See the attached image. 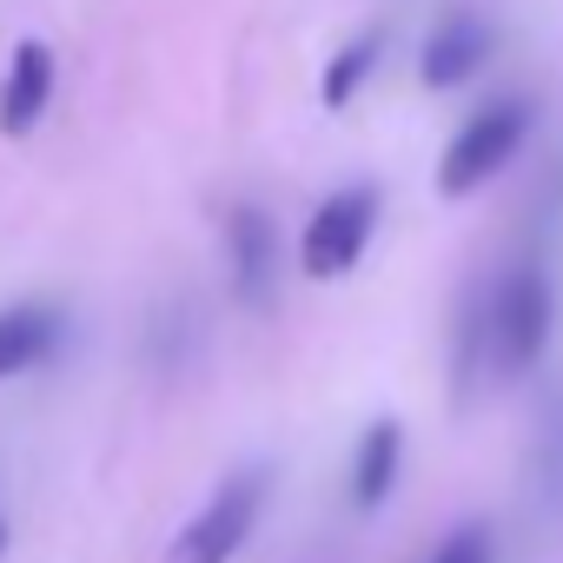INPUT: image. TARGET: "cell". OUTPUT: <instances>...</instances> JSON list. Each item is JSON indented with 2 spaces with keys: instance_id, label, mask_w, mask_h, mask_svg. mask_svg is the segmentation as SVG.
I'll use <instances>...</instances> for the list:
<instances>
[{
  "instance_id": "cell-1",
  "label": "cell",
  "mask_w": 563,
  "mask_h": 563,
  "mask_svg": "<svg viewBox=\"0 0 563 563\" xmlns=\"http://www.w3.org/2000/svg\"><path fill=\"white\" fill-rule=\"evenodd\" d=\"M530 120H537V107H530L523 93L484 100V107L451 133V146H444V159H438V192H444V199H471V192H484V186L523 153Z\"/></svg>"
},
{
  "instance_id": "cell-2",
  "label": "cell",
  "mask_w": 563,
  "mask_h": 563,
  "mask_svg": "<svg viewBox=\"0 0 563 563\" xmlns=\"http://www.w3.org/2000/svg\"><path fill=\"white\" fill-rule=\"evenodd\" d=\"M484 319H490V365L504 378L530 372L550 352V325H556L550 272L543 265H510L497 286H490V299H484Z\"/></svg>"
},
{
  "instance_id": "cell-3",
  "label": "cell",
  "mask_w": 563,
  "mask_h": 563,
  "mask_svg": "<svg viewBox=\"0 0 563 563\" xmlns=\"http://www.w3.org/2000/svg\"><path fill=\"white\" fill-rule=\"evenodd\" d=\"M265 471L252 464V471H232L186 523H179V537H173V550H166V563H232L245 543H252V530H258V510H265Z\"/></svg>"
},
{
  "instance_id": "cell-4",
  "label": "cell",
  "mask_w": 563,
  "mask_h": 563,
  "mask_svg": "<svg viewBox=\"0 0 563 563\" xmlns=\"http://www.w3.org/2000/svg\"><path fill=\"white\" fill-rule=\"evenodd\" d=\"M378 212H385L378 186H339V192H325V199L312 206L306 232H299V272L319 278V286L345 278V272L365 258V245H372V232H378Z\"/></svg>"
},
{
  "instance_id": "cell-5",
  "label": "cell",
  "mask_w": 563,
  "mask_h": 563,
  "mask_svg": "<svg viewBox=\"0 0 563 563\" xmlns=\"http://www.w3.org/2000/svg\"><path fill=\"white\" fill-rule=\"evenodd\" d=\"M490 47H497L490 21L471 14V8H451V14L431 21V34H424V47H418V80H424L431 93H457V87H471V80L484 74Z\"/></svg>"
},
{
  "instance_id": "cell-6",
  "label": "cell",
  "mask_w": 563,
  "mask_h": 563,
  "mask_svg": "<svg viewBox=\"0 0 563 563\" xmlns=\"http://www.w3.org/2000/svg\"><path fill=\"white\" fill-rule=\"evenodd\" d=\"M225 265H232V292L245 306L272 299V278H278V225L265 206H232L225 212Z\"/></svg>"
},
{
  "instance_id": "cell-7",
  "label": "cell",
  "mask_w": 563,
  "mask_h": 563,
  "mask_svg": "<svg viewBox=\"0 0 563 563\" xmlns=\"http://www.w3.org/2000/svg\"><path fill=\"white\" fill-rule=\"evenodd\" d=\"M47 107H54V47L21 41L8 60V80H0V140H27Z\"/></svg>"
},
{
  "instance_id": "cell-8",
  "label": "cell",
  "mask_w": 563,
  "mask_h": 563,
  "mask_svg": "<svg viewBox=\"0 0 563 563\" xmlns=\"http://www.w3.org/2000/svg\"><path fill=\"white\" fill-rule=\"evenodd\" d=\"M398 471H405V424L398 418H372L358 451H352V504L378 510L398 490Z\"/></svg>"
},
{
  "instance_id": "cell-9",
  "label": "cell",
  "mask_w": 563,
  "mask_h": 563,
  "mask_svg": "<svg viewBox=\"0 0 563 563\" xmlns=\"http://www.w3.org/2000/svg\"><path fill=\"white\" fill-rule=\"evenodd\" d=\"M54 339H60L54 306H34V299L27 306H0V385L21 378L27 365H41Z\"/></svg>"
},
{
  "instance_id": "cell-10",
  "label": "cell",
  "mask_w": 563,
  "mask_h": 563,
  "mask_svg": "<svg viewBox=\"0 0 563 563\" xmlns=\"http://www.w3.org/2000/svg\"><path fill=\"white\" fill-rule=\"evenodd\" d=\"M378 60H385V27H365V34H352L332 60H325V74H319V100L332 107V113H345L352 100H358V87L378 74Z\"/></svg>"
},
{
  "instance_id": "cell-11",
  "label": "cell",
  "mask_w": 563,
  "mask_h": 563,
  "mask_svg": "<svg viewBox=\"0 0 563 563\" xmlns=\"http://www.w3.org/2000/svg\"><path fill=\"white\" fill-rule=\"evenodd\" d=\"M431 563H490V530H484V523H457V530L438 543Z\"/></svg>"
},
{
  "instance_id": "cell-12",
  "label": "cell",
  "mask_w": 563,
  "mask_h": 563,
  "mask_svg": "<svg viewBox=\"0 0 563 563\" xmlns=\"http://www.w3.org/2000/svg\"><path fill=\"white\" fill-rule=\"evenodd\" d=\"M0 556H8V523H0Z\"/></svg>"
}]
</instances>
